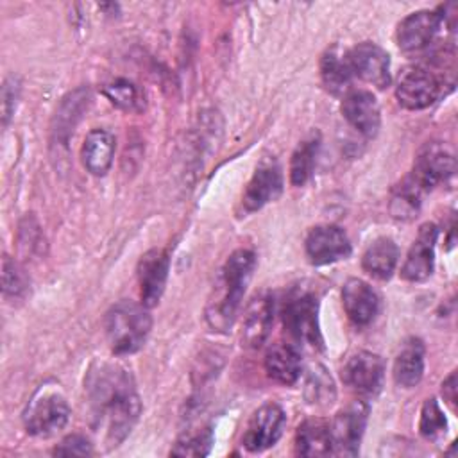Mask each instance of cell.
<instances>
[{
	"label": "cell",
	"instance_id": "1",
	"mask_svg": "<svg viewBox=\"0 0 458 458\" xmlns=\"http://www.w3.org/2000/svg\"><path fill=\"white\" fill-rule=\"evenodd\" d=\"M86 394L95 426L104 429L107 447H116L132 431L141 413L132 374L116 363L93 365L86 377Z\"/></svg>",
	"mask_w": 458,
	"mask_h": 458
},
{
	"label": "cell",
	"instance_id": "2",
	"mask_svg": "<svg viewBox=\"0 0 458 458\" xmlns=\"http://www.w3.org/2000/svg\"><path fill=\"white\" fill-rule=\"evenodd\" d=\"M254 267L256 256L249 249H238L227 258L206 304V320L211 329L227 331L233 326Z\"/></svg>",
	"mask_w": 458,
	"mask_h": 458
},
{
	"label": "cell",
	"instance_id": "3",
	"mask_svg": "<svg viewBox=\"0 0 458 458\" xmlns=\"http://www.w3.org/2000/svg\"><path fill=\"white\" fill-rule=\"evenodd\" d=\"M104 329L109 349L116 356H127L143 347L152 329L148 308L134 301H118L104 317Z\"/></svg>",
	"mask_w": 458,
	"mask_h": 458
},
{
	"label": "cell",
	"instance_id": "4",
	"mask_svg": "<svg viewBox=\"0 0 458 458\" xmlns=\"http://www.w3.org/2000/svg\"><path fill=\"white\" fill-rule=\"evenodd\" d=\"M281 315L288 335L299 345L313 351H320L324 347L318 326V299L311 290L304 286L290 290L284 297Z\"/></svg>",
	"mask_w": 458,
	"mask_h": 458
},
{
	"label": "cell",
	"instance_id": "5",
	"mask_svg": "<svg viewBox=\"0 0 458 458\" xmlns=\"http://www.w3.org/2000/svg\"><path fill=\"white\" fill-rule=\"evenodd\" d=\"M442 75L428 64H411L399 73L395 97L406 109L417 111L429 107L444 91Z\"/></svg>",
	"mask_w": 458,
	"mask_h": 458
},
{
	"label": "cell",
	"instance_id": "6",
	"mask_svg": "<svg viewBox=\"0 0 458 458\" xmlns=\"http://www.w3.org/2000/svg\"><path fill=\"white\" fill-rule=\"evenodd\" d=\"M70 419L66 399L55 390H41L27 406L23 424L29 435L50 437L63 429Z\"/></svg>",
	"mask_w": 458,
	"mask_h": 458
},
{
	"label": "cell",
	"instance_id": "7",
	"mask_svg": "<svg viewBox=\"0 0 458 458\" xmlns=\"http://www.w3.org/2000/svg\"><path fill=\"white\" fill-rule=\"evenodd\" d=\"M456 172L454 154L442 143L426 145L417 156L408 179L424 193L431 191L437 184L449 181Z\"/></svg>",
	"mask_w": 458,
	"mask_h": 458
},
{
	"label": "cell",
	"instance_id": "8",
	"mask_svg": "<svg viewBox=\"0 0 458 458\" xmlns=\"http://www.w3.org/2000/svg\"><path fill=\"white\" fill-rule=\"evenodd\" d=\"M442 25L445 23L440 9L415 11L397 25V45L403 52H422L435 41Z\"/></svg>",
	"mask_w": 458,
	"mask_h": 458
},
{
	"label": "cell",
	"instance_id": "9",
	"mask_svg": "<svg viewBox=\"0 0 458 458\" xmlns=\"http://www.w3.org/2000/svg\"><path fill=\"white\" fill-rule=\"evenodd\" d=\"M369 408L365 403L356 401L345 408H342L333 422L329 424L331 438H333V453L344 456L358 454L360 442L365 431Z\"/></svg>",
	"mask_w": 458,
	"mask_h": 458
},
{
	"label": "cell",
	"instance_id": "10",
	"mask_svg": "<svg viewBox=\"0 0 458 458\" xmlns=\"http://www.w3.org/2000/svg\"><path fill=\"white\" fill-rule=\"evenodd\" d=\"M286 415L279 404L268 403L258 408L243 433L242 444L250 453H259L272 447L283 435Z\"/></svg>",
	"mask_w": 458,
	"mask_h": 458
},
{
	"label": "cell",
	"instance_id": "11",
	"mask_svg": "<svg viewBox=\"0 0 458 458\" xmlns=\"http://www.w3.org/2000/svg\"><path fill=\"white\" fill-rule=\"evenodd\" d=\"M347 63L352 72V77L383 89L390 84V57L376 43L365 41L352 47L347 54Z\"/></svg>",
	"mask_w": 458,
	"mask_h": 458
},
{
	"label": "cell",
	"instance_id": "12",
	"mask_svg": "<svg viewBox=\"0 0 458 458\" xmlns=\"http://www.w3.org/2000/svg\"><path fill=\"white\" fill-rule=\"evenodd\" d=\"M306 256L311 265H329L345 259L351 254V242L338 225H317L304 242Z\"/></svg>",
	"mask_w": 458,
	"mask_h": 458
},
{
	"label": "cell",
	"instance_id": "13",
	"mask_svg": "<svg viewBox=\"0 0 458 458\" xmlns=\"http://www.w3.org/2000/svg\"><path fill=\"white\" fill-rule=\"evenodd\" d=\"M170 270V258L163 249L147 250L138 261V284L141 304L152 308L159 302Z\"/></svg>",
	"mask_w": 458,
	"mask_h": 458
},
{
	"label": "cell",
	"instance_id": "14",
	"mask_svg": "<svg viewBox=\"0 0 458 458\" xmlns=\"http://www.w3.org/2000/svg\"><path fill=\"white\" fill-rule=\"evenodd\" d=\"M438 238V227L431 222L420 225L417 238L413 240L406 259L401 267V277L411 283L424 281L431 276L435 267V245Z\"/></svg>",
	"mask_w": 458,
	"mask_h": 458
},
{
	"label": "cell",
	"instance_id": "15",
	"mask_svg": "<svg viewBox=\"0 0 458 458\" xmlns=\"http://www.w3.org/2000/svg\"><path fill=\"white\" fill-rule=\"evenodd\" d=\"M385 376V363L381 356L369 352V351H360L352 354L344 369H342V379L344 383L356 390L358 394L372 395L381 388Z\"/></svg>",
	"mask_w": 458,
	"mask_h": 458
},
{
	"label": "cell",
	"instance_id": "16",
	"mask_svg": "<svg viewBox=\"0 0 458 458\" xmlns=\"http://www.w3.org/2000/svg\"><path fill=\"white\" fill-rule=\"evenodd\" d=\"M283 191V175L281 168L274 159H267L259 163L256 172L252 174L243 197L242 206L245 213H254L261 209L265 204L276 200Z\"/></svg>",
	"mask_w": 458,
	"mask_h": 458
},
{
	"label": "cell",
	"instance_id": "17",
	"mask_svg": "<svg viewBox=\"0 0 458 458\" xmlns=\"http://www.w3.org/2000/svg\"><path fill=\"white\" fill-rule=\"evenodd\" d=\"M274 295L268 292L256 293L254 299L249 302L242 322V342L247 347L258 349L267 342L274 324Z\"/></svg>",
	"mask_w": 458,
	"mask_h": 458
},
{
	"label": "cell",
	"instance_id": "18",
	"mask_svg": "<svg viewBox=\"0 0 458 458\" xmlns=\"http://www.w3.org/2000/svg\"><path fill=\"white\" fill-rule=\"evenodd\" d=\"M342 114L358 132L367 138H374L379 131V104L367 89H349L342 100Z\"/></svg>",
	"mask_w": 458,
	"mask_h": 458
},
{
	"label": "cell",
	"instance_id": "19",
	"mask_svg": "<svg viewBox=\"0 0 458 458\" xmlns=\"http://www.w3.org/2000/svg\"><path fill=\"white\" fill-rule=\"evenodd\" d=\"M342 304L352 324L367 326L377 315L379 297L369 283L351 277L342 286Z\"/></svg>",
	"mask_w": 458,
	"mask_h": 458
},
{
	"label": "cell",
	"instance_id": "20",
	"mask_svg": "<svg viewBox=\"0 0 458 458\" xmlns=\"http://www.w3.org/2000/svg\"><path fill=\"white\" fill-rule=\"evenodd\" d=\"M116 141L114 136L104 129H93L84 138L81 159L91 175H106L113 165Z\"/></svg>",
	"mask_w": 458,
	"mask_h": 458
},
{
	"label": "cell",
	"instance_id": "21",
	"mask_svg": "<svg viewBox=\"0 0 458 458\" xmlns=\"http://www.w3.org/2000/svg\"><path fill=\"white\" fill-rule=\"evenodd\" d=\"M394 381L403 388L419 385L424 374V345L419 338H408L394 360Z\"/></svg>",
	"mask_w": 458,
	"mask_h": 458
},
{
	"label": "cell",
	"instance_id": "22",
	"mask_svg": "<svg viewBox=\"0 0 458 458\" xmlns=\"http://www.w3.org/2000/svg\"><path fill=\"white\" fill-rule=\"evenodd\" d=\"M301 356L290 344H274L265 354L267 374L281 385H293L301 377Z\"/></svg>",
	"mask_w": 458,
	"mask_h": 458
},
{
	"label": "cell",
	"instance_id": "23",
	"mask_svg": "<svg viewBox=\"0 0 458 458\" xmlns=\"http://www.w3.org/2000/svg\"><path fill=\"white\" fill-rule=\"evenodd\" d=\"M397 259H399L397 243L388 236H381V238L374 240L363 252L361 267L374 279L385 281V279L392 277V274L397 267Z\"/></svg>",
	"mask_w": 458,
	"mask_h": 458
},
{
	"label": "cell",
	"instance_id": "24",
	"mask_svg": "<svg viewBox=\"0 0 458 458\" xmlns=\"http://www.w3.org/2000/svg\"><path fill=\"white\" fill-rule=\"evenodd\" d=\"M295 453L302 456L333 454V438L329 424L322 419L304 420L295 433Z\"/></svg>",
	"mask_w": 458,
	"mask_h": 458
},
{
	"label": "cell",
	"instance_id": "25",
	"mask_svg": "<svg viewBox=\"0 0 458 458\" xmlns=\"http://www.w3.org/2000/svg\"><path fill=\"white\" fill-rule=\"evenodd\" d=\"M320 77L326 89L331 91L333 95L347 91L352 79V72L349 68L347 57L338 54L336 48L327 50L320 61Z\"/></svg>",
	"mask_w": 458,
	"mask_h": 458
},
{
	"label": "cell",
	"instance_id": "26",
	"mask_svg": "<svg viewBox=\"0 0 458 458\" xmlns=\"http://www.w3.org/2000/svg\"><path fill=\"white\" fill-rule=\"evenodd\" d=\"M320 140L318 136H310L297 145L290 161V182L293 186H302L313 174V166L317 161Z\"/></svg>",
	"mask_w": 458,
	"mask_h": 458
},
{
	"label": "cell",
	"instance_id": "27",
	"mask_svg": "<svg viewBox=\"0 0 458 458\" xmlns=\"http://www.w3.org/2000/svg\"><path fill=\"white\" fill-rule=\"evenodd\" d=\"M304 397L308 403L317 406H327L335 401L336 390L331 376L322 365H315L306 374L304 381Z\"/></svg>",
	"mask_w": 458,
	"mask_h": 458
},
{
	"label": "cell",
	"instance_id": "28",
	"mask_svg": "<svg viewBox=\"0 0 458 458\" xmlns=\"http://www.w3.org/2000/svg\"><path fill=\"white\" fill-rule=\"evenodd\" d=\"M104 95L109 98L111 104H114L120 109L125 111H136L141 107L140 91L138 88L127 81V79H116L104 86Z\"/></svg>",
	"mask_w": 458,
	"mask_h": 458
},
{
	"label": "cell",
	"instance_id": "29",
	"mask_svg": "<svg viewBox=\"0 0 458 458\" xmlns=\"http://www.w3.org/2000/svg\"><path fill=\"white\" fill-rule=\"evenodd\" d=\"M447 429V420L437 399H428L422 404L420 419H419V431L428 440H437Z\"/></svg>",
	"mask_w": 458,
	"mask_h": 458
},
{
	"label": "cell",
	"instance_id": "30",
	"mask_svg": "<svg viewBox=\"0 0 458 458\" xmlns=\"http://www.w3.org/2000/svg\"><path fill=\"white\" fill-rule=\"evenodd\" d=\"M213 444V431L209 428L184 433L170 451L175 456H204Z\"/></svg>",
	"mask_w": 458,
	"mask_h": 458
},
{
	"label": "cell",
	"instance_id": "31",
	"mask_svg": "<svg viewBox=\"0 0 458 458\" xmlns=\"http://www.w3.org/2000/svg\"><path fill=\"white\" fill-rule=\"evenodd\" d=\"M2 288L4 293L13 299H21L29 288V279L25 272L9 256H4L2 259Z\"/></svg>",
	"mask_w": 458,
	"mask_h": 458
},
{
	"label": "cell",
	"instance_id": "32",
	"mask_svg": "<svg viewBox=\"0 0 458 458\" xmlns=\"http://www.w3.org/2000/svg\"><path fill=\"white\" fill-rule=\"evenodd\" d=\"M93 453V445L89 444V440L82 435H70L64 440H61L57 444V447L54 449V454H75V456H88Z\"/></svg>",
	"mask_w": 458,
	"mask_h": 458
},
{
	"label": "cell",
	"instance_id": "33",
	"mask_svg": "<svg viewBox=\"0 0 458 458\" xmlns=\"http://www.w3.org/2000/svg\"><path fill=\"white\" fill-rule=\"evenodd\" d=\"M18 93V86L14 84V81H5L4 89H2V107H4V123H7L11 113L14 111V98Z\"/></svg>",
	"mask_w": 458,
	"mask_h": 458
},
{
	"label": "cell",
	"instance_id": "34",
	"mask_svg": "<svg viewBox=\"0 0 458 458\" xmlns=\"http://www.w3.org/2000/svg\"><path fill=\"white\" fill-rule=\"evenodd\" d=\"M442 395L447 401V404H451L454 408L456 404V372H451L444 383H442Z\"/></svg>",
	"mask_w": 458,
	"mask_h": 458
}]
</instances>
